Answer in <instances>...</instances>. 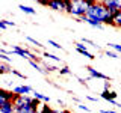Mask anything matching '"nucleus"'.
Masks as SVG:
<instances>
[{"instance_id":"nucleus-11","label":"nucleus","mask_w":121,"mask_h":113,"mask_svg":"<svg viewBox=\"0 0 121 113\" xmlns=\"http://www.w3.org/2000/svg\"><path fill=\"white\" fill-rule=\"evenodd\" d=\"M32 93H33V98H36V100L44 101V103H50V97L44 95V93H41V92H36V90H33Z\"/></svg>"},{"instance_id":"nucleus-33","label":"nucleus","mask_w":121,"mask_h":113,"mask_svg":"<svg viewBox=\"0 0 121 113\" xmlns=\"http://www.w3.org/2000/svg\"><path fill=\"white\" fill-rule=\"evenodd\" d=\"M100 113H120L117 110H100Z\"/></svg>"},{"instance_id":"nucleus-10","label":"nucleus","mask_w":121,"mask_h":113,"mask_svg":"<svg viewBox=\"0 0 121 113\" xmlns=\"http://www.w3.org/2000/svg\"><path fill=\"white\" fill-rule=\"evenodd\" d=\"M0 113H15V109H14V103H12V101L3 104L2 107H0Z\"/></svg>"},{"instance_id":"nucleus-30","label":"nucleus","mask_w":121,"mask_h":113,"mask_svg":"<svg viewBox=\"0 0 121 113\" xmlns=\"http://www.w3.org/2000/svg\"><path fill=\"white\" fill-rule=\"evenodd\" d=\"M0 29H2V30H5V29H8V26L5 24V21H3V20H0Z\"/></svg>"},{"instance_id":"nucleus-31","label":"nucleus","mask_w":121,"mask_h":113,"mask_svg":"<svg viewBox=\"0 0 121 113\" xmlns=\"http://www.w3.org/2000/svg\"><path fill=\"white\" fill-rule=\"evenodd\" d=\"M103 90H111V83L109 81H104V89Z\"/></svg>"},{"instance_id":"nucleus-12","label":"nucleus","mask_w":121,"mask_h":113,"mask_svg":"<svg viewBox=\"0 0 121 113\" xmlns=\"http://www.w3.org/2000/svg\"><path fill=\"white\" fill-rule=\"evenodd\" d=\"M9 73H12V68H11L9 63H0V75L2 74H9Z\"/></svg>"},{"instance_id":"nucleus-5","label":"nucleus","mask_w":121,"mask_h":113,"mask_svg":"<svg viewBox=\"0 0 121 113\" xmlns=\"http://www.w3.org/2000/svg\"><path fill=\"white\" fill-rule=\"evenodd\" d=\"M74 47H76V50L80 53L82 56H85V57H88V59H91V60H94V59H95L92 53L88 51V48H86V45L83 44V42H74Z\"/></svg>"},{"instance_id":"nucleus-8","label":"nucleus","mask_w":121,"mask_h":113,"mask_svg":"<svg viewBox=\"0 0 121 113\" xmlns=\"http://www.w3.org/2000/svg\"><path fill=\"white\" fill-rule=\"evenodd\" d=\"M47 8H50L53 11H65V0L64 2H56V0H53V2H47Z\"/></svg>"},{"instance_id":"nucleus-34","label":"nucleus","mask_w":121,"mask_h":113,"mask_svg":"<svg viewBox=\"0 0 121 113\" xmlns=\"http://www.w3.org/2000/svg\"><path fill=\"white\" fill-rule=\"evenodd\" d=\"M58 104L60 105V107H65V101H64V100H60V98L58 100Z\"/></svg>"},{"instance_id":"nucleus-2","label":"nucleus","mask_w":121,"mask_h":113,"mask_svg":"<svg viewBox=\"0 0 121 113\" xmlns=\"http://www.w3.org/2000/svg\"><path fill=\"white\" fill-rule=\"evenodd\" d=\"M106 14V8L103 5V2H94L88 9H86V17L91 18L94 21H98L100 24H103V18Z\"/></svg>"},{"instance_id":"nucleus-3","label":"nucleus","mask_w":121,"mask_h":113,"mask_svg":"<svg viewBox=\"0 0 121 113\" xmlns=\"http://www.w3.org/2000/svg\"><path fill=\"white\" fill-rule=\"evenodd\" d=\"M14 98H15V93L12 90H6V89L0 88V107H2L3 104L9 103V101H12Z\"/></svg>"},{"instance_id":"nucleus-9","label":"nucleus","mask_w":121,"mask_h":113,"mask_svg":"<svg viewBox=\"0 0 121 113\" xmlns=\"http://www.w3.org/2000/svg\"><path fill=\"white\" fill-rule=\"evenodd\" d=\"M100 95H101V98H103V100H106V101H109V103H111V101H113L117 97H118V93L113 92V90H103Z\"/></svg>"},{"instance_id":"nucleus-26","label":"nucleus","mask_w":121,"mask_h":113,"mask_svg":"<svg viewBox=\"0 0 121 113\" xmlns=\"http://www.w3.org/2000/svg\"><path fill=\"white\" fill-rule=\"evenodd\" d=\"M77 107L80 109V110H85V112H91V109L88 107V105H83L82 103H80V104H77Z\"/></svg>"},{"instance_id":"nucleus-6","label":"nucleus","mask_w":121,"mask_h":113,"mask_svg":"<svg viewBox=\"0 0 121 113\" xmlns=\"http://www.w3.org/2000/svg\"><path fill=\"white\" fill-rule=\"evenodd\" d=\"M104 8L109 11V12H112L113 15L118 14L120 12V8H118V0H106V2H103Z\"/></svg>"},{"instance_id":"nucleus-16","label":"nucleus","mask_w":121,"mask_h":113,"mask_svg":"<svg viewBox=\"0 0 121 113\" xmlns=\"http://www.w3.org/2000/svg\"><path fill=\"white\" fill-rule=\"evenodd\" d=\"M26 41H27V42H30V44H32V45H35L36 48H43V47H44V45L41 44L39 41H36L35 38H32V36H26Z\"/></svg>"},{"instance_id":"nucleus-18","label":"nucleus","mask_w":121,"mask_h":113,"mask_svg":"<svg viewBox=\"0 0 121 113\" xmlns=\"http://www.w3.org/2000/svg\"><path fill=\"white\" fill-rule=\"evenodd\" d=\"M44 57H48V59L55 60V62H60V63H62V59L58 57V56H55V54H52V53H48V51H44Z\"/></svg>"},{"instance_id":"nucleus-20","label":"nucleus","mask_w":121,"mask_h":113,"mask_svg":"<svg viewBox=\"0 0 121 113\" xmlns=\"http://www.w3.org/2000/svg\"><path fill=\"white\" fill-rule=\"evenodd\" d=\"M104 54L108 56V57H112V59H120V54L117 51H112V50H106Z\"/></svg>"},{"instance_id":"nucleus-13","label":"nucleus","mask_w":121,"mask_h":113,"mask_svg":"<svg viewBox=\"0 0 121 113\" xmlns=\"http://www.w3.org/2000/svg\"><path fill=\"white\" fill-rule=\"evenodd\" d=\"M18 9H20L21 12H24V14H29V15H35V14H36V11L33 9V8H30V6L20 5V6H18Z\"/></svg>"},{"instance_id":"nucleus-21","label":"nucleus","mask_w":121,"mask_h":113,"mask_svg":"<svg viewBox=\"0 0 121 113\" xmlns=\"http://www.w3.org/2000/svg\"><path fill=\"white\" fill-rule=\"evenodd\" d=\"M59 74H60V75H70V74H73V73H71V69H70L68 66H62V68L59 69Z\"/></svg>"},{"instance_id":"nucleus-27","label":"nucleus","mask_w":121,"mask_h":113,"mask_svg":"<svg viewBox=\"0 0 121 113\" xmlns=\"http://www.w3.org/2000/svg\"><path fill=\"white\" fill-rule=\"evenodd\" d=\"M12 74H14V75H17V77H20V78H26V75H24V74H21V73H18L17 69H12Z\"/></svg>"},{"instance_id":"nucleus-28","label":"nucleus","mask_w":121,"mask_h":113,"mask_svg":"<svg viewBox=\"0 0 121 113\" xmlns=\"http://www.w3.org/2000/svg\"><path fill=\"white\" fill-rule=\"evenodd\" d=\"M79 83H80L82 86H85V88H88V85H86V78H82V77H77Z\"/></svg>"},{"instance_id":"nucleus-25","label":"nucleus","mask_w":121,"mask_h":113,"mask_svg":"<svg viewBox=\"0 0 121 113\" xmlns=\"http://www.w3.org/2000/svg\"><path fill=\"white\" fill-rule=\"evenodd\" d=\"M0 60H3L5 63H11V62H12V57H9V56H6V54H3V53H0Z\"/></svg>"},{"instance_id":"nucleus-32","label":"nucleus","mask_w":121,"mask_h":113,"mask_svg":"<svg viewBox=\"0 0 121 113\" xmlns=\"http://www.w3.org/2000/svg\"><path fill=\"white\" fill-rule=\"evenodd\" d=\"M86 100L92 101V103H97V98H95V97H89V95H86Z\"/></svg>"},{"instance_id":"nucleus-4","label":"nucleus","mask_w":121,"mask_h":113,"mask_svg":"<svg viewBox=\"0 0 121 113\" xmlns=\"http://www.w3.org/2000/svg\"><path fill=\"white\" fill-rule=\"evenodd\" d=\"M86 71L89 73V77H92V78H100V80H104V81H111L112 80L109 75H106L103 73H100V71L94 69L92 66H86Z\"/></svg>"},{"instance_id":"nucleus-1","label":"nucleus","mask_w":121,"mask_h":113,"mask_svg":"<svg viewBox=\"0 0 121 113\" xmlns=\"http://www.w3.org/2000/svg\"><path fill=\"white\" fill-rule=\"evenodd\" d=\"M92 3V0H65V12L76 18H82L86 15V9Z\"/></svg>"},{"instance_id":"nucleus-19","label":"nucleus","mask_w":121,"mask_h":113,"mask_svg":"<svg viewBox=\"0 0 121 113\" xmlns=\"http://www.w3.org/2000/svg\"><path fill=\"white\" fill-rule=\"evenodd\" d=\"M39 113H55V109H50L48 105L41 104V107H39Z\"/></svg>"},{"instance_id":"nucleus-35","label":"nucleus","mask_w":121,"mask_h":113,"mask_svg":"<svg viewBox=\"0 0 121 113\" xmlns=\"http://www.w3.org/2000/svg\"><path fill=\"white\" fill-rule=\"evenodd\" d=\"M73 101H74V103H77V104H80V100H79L77 97H73Z\"/></svg>"},{"instance_id":"nucleus-24","label":"nucleus","mask_w":121,"mask_h":113,"mask_svg":"<svg viewBox=\"0 0 121 113\" xmlns=\"http://www.w3.org/2000/svg\"><path fill=\"white\" fill-rule=\"evenodd\" d=\"M82 42L83 44H88V45H91V47H94V48H98V45L95 42H92L91 39H88V38H82Z\"/></svg>"},{"instance_id":"nucleus-14","label":"nucleus","mask_w":121,"mask_h":113,"mask_svg":"<svg viewBox=\"0 0 121 113\" xmlns=\"http://www.w3.org/2000/svg\"><path fill=\"white\" fill-rule=\"evenodd\" d=\"M39 65H43L45 73H55V71H59V68H56L55 65H48V63H45V62H41Z\"/></svg>"},{"instance_id":"nucleus-7","label":"nucleus","mask_w":121,"mask_h":113,"mask_svg":"<svg viewBox=\"0 0 121 113\" xmlns=\"http://www.w3.org/2000/svg\"><path fill=\"white\" fill-rule=\"evenodd\" d=\"M12 92L15 95H29V93L33 92V89L30 86H26V85H21V86H15L12 88Z\"/></svg>"},{"instance_id":"nucleus-17","label":"nucleus","mask_w":121,"mask_h":113,"mask_svg":"<svg viewBox=\"0 0 121 113\" xmlns=\"http://www.w3.org/2000/svg\"><path fill=\"white\" fill-rule=\"evenodd\" d=\"M113 26H115V27H121V11L118 14L113 15Z\"/></svg>"},{"instance_id":"nucleus-22","label":"nucleus","mask_w":121,"mask_h":113,"mask_svg":"<svg viewBox=\"0 0 121 113\" xmlns=\"http://www.w3.org/2000/svg\"><path fill=\"white\" fill-rule=\"evenodd\" d=\"M109 48H112L113 51H117V53H121V45L120 44H113V42H109Z\"/></svg>"},{"instance_id":"nucleus-29","label":"nucleus","mask_w":121,"mask_h":113,"mask_svg":"<svg viewBox=\"0 0 121 113\" xmlns=\"http://www.w3.org/2000/svg\"><path fill=\"white\" fill-rule=\"evenodd\" d=\"M3 21H5V24L8 26V27H14V26H15L14 21H9V20H3Z\"/></svg>"},{"instance_id":"nucleus-15","label":"nucleus","mask_w":121,"mask_h":113,"mask_svg":"<svg viewBox=\"0 0 121 113\" xmlns=\"http://www.w3.org/2000/svg\"><path fill=\"white\" fill-rule=\"evenodd\" d=\"M29 63H30V66H32V68H35V69H36V71H38L39 74H47V73H45V69H44V68L41 66V65H39L38 62H33V60H29Z\"/></svg>"},{"instance_id":"nucleus-23","label":"nucleus","mask_w":121,"mask_h":113,"mask_svg":"<svg viewBox=\"0 0 121 113\" xmlns=\"http://www.w3.org/2000/svg\"><path fill=\"white\" fill-rule=\"evenodd\" d=\"M48 45H52V47H55L56 50H64V47L62 45H59L56 41H53V39H48Z\"/></svg>"},{"instance_id":"nucleus-36","label":"nucleus","mask_w":121,"mask_h":113,"mask_svg":"<svg viewBox=\"0 0 121 113\" xmlns=\"http://www.w3.org/2000/svg\"><path fill=\"white\" fill-rule=\"evenodd\" d=\"M67 113H71V112H70V110H67Z\"/></svg>"}]
</instances>
